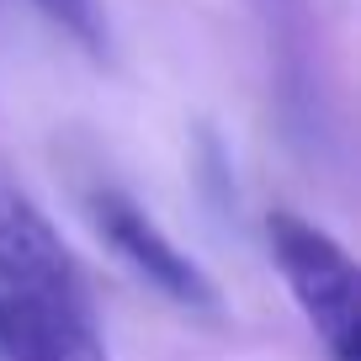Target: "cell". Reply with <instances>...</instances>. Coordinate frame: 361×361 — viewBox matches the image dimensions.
I'll return each instance as SVG.
<instances>
[{
    "mask_svg": "<svg viewBox=\"0 0 361 361\" xmlns=\"http://www.w3.org/2000/svg\"><path fill=\"white\" fill-rule=\"evenodd\" d=\"M0 361H112L80 260L11 176H0Z\"/></svg>",
    "mask_w": 361,
    "mask_h": 361,
    "instance_id": "cell-1",
    "label": "cell"
},
{
    "mask_svg": "<svg viewBox=\"0 0 361 361\" xmlns=\"http://www.w3.org/2000/svg\"><path fill=\"white\" fill-rule=\"evenodd\" d=\"M266 245L282 271L293 303L314 324L319 345L329 361H361V324H356V260L340 250L319 224L298 213H271L266 218Z\"/></svg>",
    "mask_w": 361,
    "mask_h": 361,
    "instance_id": "cell-2",
    "label": "cell"
},
{
    "mask_svg": "<svg viewBox=\"0 0 361 361\" xmlns=\"http://www.w3.org/2000/svg\"><path fill=\"white\" fill-rule=\"evenodd\" d=\"M85 213H90V224H96V234L106 239V250L133 271L149 293H159L165 303H176L180 314H192V319H224V293H218V282L128 192L96 186V192L85 197Z\"/></svg>",
    "mask_w": 361,
    "mask_h": 361,
    "instance_id": "cell-3",
    "label": "cell"
},
{
    "mask_svg": "<svg viewBox=\"0 0 361 361\" xmlns=\"http://www.w3.org/2000/svg\"><path fill=\"white\" fill-rule=\"evenodd\" d=\"M260 32L271 54V85L282 102L287 128L298 133L303 149H329V90H324V64H319V37L308 0H255Z\"/></svg>",
    "mask_w": 361,
    "mask_h": 361,
    "instance_id": "cell-4",
    "label": "cell"
},
{
    "mask_svg": "<svg viewBox=\"0 0 361 361\" xmlns=\"http://www.w3.org/2000/svg\"><path fill=\"white\" fill-rule=\"evenodd\" d=\"M37 11H43L59 32L75 37L90 59H106V48H112V43H106V11H102V0H37Z\"/></svg>",
    "mask_w": 361,
    "mask_h": 361,
    "instance_id": "cell-5",
    "label": "cell"
}]
</instances>
